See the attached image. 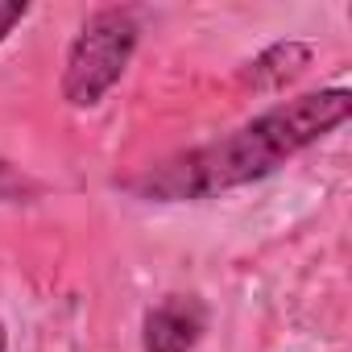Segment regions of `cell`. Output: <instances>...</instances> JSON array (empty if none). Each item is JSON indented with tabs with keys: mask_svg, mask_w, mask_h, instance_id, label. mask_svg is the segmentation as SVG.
<instances>
[{
	"mask_svg": "<svg viewBox=\"0 0 352 352\" xmlns=\"http://www.w3.org/2000/svg\"><path fill=\"white\" fill-rule=\"evenodd\" d=\"M311 58H315V50L307 42H274L241 71V83L253 91H282L311 67Z\"/></svg>",
	"mask_w": 352,
	"mask_h": 352,
	"instance_id": "cell-4",
	"label": "cell"
},
{
	"mask_svg": "<svg viewBox=\"0 0 352 352\" xmlns=\"http://www.w3.org/2000/svg\"><path fill=\"white\" fill-rule=\"evenodd\" d=\"M38 195V183L30 179L25 170H17L13 162L0 157V199H9V204H21V199H34Z\"/></svg>",
	"mask_w": 352,
	"mask_h": 352,
	"instance_id": "cell-5",
	"label": "cell"
},
{
	"mask_svg": "<svg viewBox=\"0 0 352 352\" xmlns=\"http://www.w3.org/2000/svg\"><path fill=\"white\" fill-rule=\"evenodd\" d=\"M208 331V307L195 294H166L145 311L141 348L145 352H191Z\"/></svg>",
	"mask_w": 352,
	"mask_h": 352,
	"instance_id": "cell-3",
	"label": "cell"
},
{
	"mask_svg": "<svg viewBox=\"0 0 352 352\" xmlns=\"http://www.w3.org/2000/svg\"><path fill=\"white\" fill-rule=\"evenodd\" d=\"M348 116H352V96L344 87L307 91L298 100H286V104L261 112L257 120L241 124L236 133H228L212 145H199V149H187L179 157L149 166L129 187L157 204L212 199V195L249 187V183L265 179V174H274L298 149L336 133Z\"/></svg>",
	"mask_w": 352,
	"mask_h": 352,
	"instance_id": "cell-1",
	"label": "cell"
},
{
	"mask_svg": "<svg viewBox=\"0 0 352 352\" xmlns=\"http://www.w3.org/2000/svg\"><path fill=\"white\" fill-rule=\"evenodd\" d=\"M9 348V331H5V323H0V352Z\"/></svg>",
	"mask_w": 352,
	"mask_h": 352,
	"instance_id": "cell-7",
	"label": "cell"
},
{
	"mask_svg": "<svg viewBox=\"0 0 352 352\" xmlns=\"http://www.w3.org/2000/svg\"><path fill=\"white\" fill-rule=\"evenodd\" d=\"M25 17H30V5H25V0H0V42H5Z\"/></svg>",
	"mask_w": 352,
	"mask_h": 352,
	"instance_id": "cell-6",
	"label": "cell"
},
{
	"mask_svg": "<svg viewBox=\"0 0 352 352\" xmlns=\"http://www.w3.org/2000/svg\"><path fill=\"white\" fill-rule=\"evenodd\" d=\"M137 17L133 9H100L83 21L67 50L63 67V100L71 108H96L129 71L137 50Z\"/></svg>",
	"mask_w": 352,
	"mask_h": 352,
	"instance_id": "cell-2",
	"label": "cell"
}]
</instances>
